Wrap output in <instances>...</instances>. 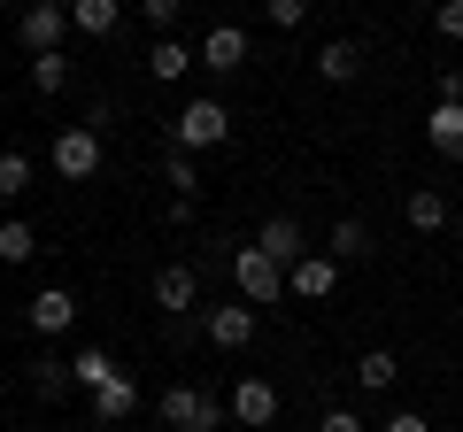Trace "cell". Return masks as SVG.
<instances>
[{
  "mask_svg": "<svg viewBox=\"0 0 463 432\" xmlns=\"http://www.w3.org/2000/svg\"><path fill=\"white\" fill-rule=\"evenodd\" d=\"M224 139H232V108L224 100H185L178 124H170V147L178 155H209V147H224Z\"/></svg>",
  "mask_w": 463,
  "mask_h": 432,
  "instance_id": "obj_1",
  "label": "cell"
},
{
  "mask_svg": "<svg viewBox=\"0 0 463 432\" xmlns=\"http://www.w3.org/2000/svg\"><path fill=\"white\" fill-rule=\"evenodd\" d=\"M232 286H240V301H255V309H279V301H286V270L270 263L255 239H248V248H232Z\"/></svg>",
  "mask_w": 463,
  "mask_h": 432,
  "instance_id": "obj_2",
  "label": "cell"
},
{
  "mask_svg": "<svg viewBox=\"0 0 463 432\" xmlns=\"http://www.w3.org/2000/svg\"><path fill=\"white\" fill-rule=\"evenodd\" d=\"M255 324H263V309H255V301H201V340H209V348H224V355L248 348Z\"/></svg>",
  "mask_w": 463,
  "mask_h": 432,
  "instance_id": "obj_3",
  "label": "cell"
},
{
  "mask_svg": "<svg viewBox=\"0 0 463 432\" xmlns=\"http://www.w3.org/2000/svg\"><path fill=\"white\" fill-rule=\"evenodd\" d=\"M155 409H163V425L170 432H216V425H224V401H216V394H201V386H163V401H155Z\"/></svg>",
  "mask_w": 463,
  "mask_h": 432,
  "instance_id": "obj_4",
  "label": "cell"
},
{
  "mask_svg": "<svg viewBox=\"0 0 463 432\" xmlns=\"http://www.w3.org/2000/svg\"><path fill=\"white\" fill-rule=\"evenodd\" d=\"M100 124H70V132H54V178H70V185H85V178H100Z\"/></svg>",
  "mask_w": 463,
  "mask_h": 432,
  "instance_id": "obj_5",
  "label": "cell"
},
{
  "mask_svg": "<svg viewBox=\"0 0 463 432\" xmlns=\"http://www.w3.org/2000/svg\"><path fill=\"white\" fill-rule=\"evenodd\" d=\"M62 39H70V0H32L16 16V47L24 54H54Z\"/></svg>",
  "mask_w": 463,
  "mask_h": 432,
  "instance_id": "obj_6",
  "label": "cell"
},
{
  "mask_svg": "<svg viewBox=\"0 0 463 432\" xmlns=\"http://www.w3.org/2000/svg\"><path fill=\"white\" fill-rule=\"evenodd\" d=\"M224 409H232V425H240V432H270L286 401H279V386H270V379H255V371H248V379L232 386V401H224Z\"/></svg>",
  "mask_w": 463,
  "mask_h": 432,
  "instance_id": "obj_7",
  "label": "cell"
},
{
  "mask_svg": "<svg viewBox=\"0 0 463 432\" xmlns=\"http://www.w3.org/2000/svg\"><path fill=\"white\" fill-rule=\"evenodd\" d=\"M340 270L347 263H332L325 248H309L294 270H286V301H332V294H340Z\"/></svg>",
  "mask_w": 463,
  "mask_h": 432,
  "instance_id": "obj_8",
  "label": "cell"
},
{
  "mask_svg": "<svg viewBox=\"0 0 463 432\" xmlns=\"http://www.w3.org/2000/svg\"><path fill=\"white\" fill-rule=\"evenodd\" d=\"M255 248H263V255H270L279 270H294L301 255H309V232H301L294 216H263V232H255Z\"/></svg>",
  "mask_w": 463,
  "mask_h": 432,
  "instance_id": "obj_9",
  "label": "cell"
},
{
  "mask_svg": "<svg viewBox=\"0 0 463 432\" xmlns=\"http://www.w3.org/2000/svg\"><path fill=\"white\" fill-rule=\"evenodd\" d=\"M201 70H216V78L248 70V32H240V23H216V32L201 39Z\"/></svg>",
  "mask_w": 463,
  "mask_h": 432,
  "instance_id": "obj_10",
  "label": "cell"
},
{
  "mask_svg": "<svg viewBox=\"0 0 463 432\" xmlns=\"http://www.w3.org/2000/svg\"><path fill=\"white\" fill-rule=\"evenodd\" d=\"M70 324H78V294H70V286H47V294H32V333L62 340Z\"/></svg>",
  "mask_w": 463,
  "mask_h": 432,
  "instance_id": "obj_11",
  "label": "cell"
},
{
  "mask_svg": "<svg viewBox=\"0 0 463 432\" xmlns=\"http://www.w3.org/2000/svg\"><path fill=\"white\" fill-rule=\"evenodd\" d=\"M155 309H201V270L194 263H163L155 270Z\"/></svg>",
  "mask_w": 463,
  "mask_h": 432,
  "instance_id": "obj_12",
  "label": "cell"
},
{
  "mask_svg": "<svg viewBox=\"0 0 463 432\" xmlns=\"http://www.w3.org/2000/svg\"><path fill=\"white\" fill-rule=\"evenodd\" d=\"M425 147L448 155V163H463V100H432L425 117Z\"/></svg>",
  "mask_w": 463,
  "mask_h": 432,
  "instance_id": "obj_13",
  "label": "cell"
},
{
  "mask_svg": "<svg viewBox=\"0 0 463 432\" xmlns=\"http://www.w3.org/2000/svg\"><path fill=\"white\" fill-rule=\"evenodd\" d=\"M317 78L325 85H355L364 78V47H355V39H325V47H317Z\"/></svg>",
  "mask_w": 463,
  "mask_h": 432,
  "instance_id": "obj_14",
  "label": "cell"
},
{
  "mask_svg": "<svg viewBox=\"0 0 463 432\" xmlns=\"http://www.w3.org/2000/svg\"><path fill=\"white\" fill-rule=\"evenodd\" d=\"M85 401H93V417H100V425H124V417L139 409V379H132V371H116V379L100 386V394H85Z\"/></svg>",
  "mask_w": 463,
  "mask_h": 432,
  "instance_id": "obj_15",
  "label": "cell"
},
{
  "mask_svg": "<svg viewBox=\"0 0 463 432\" xmlns=\"http://www.w3.org/2000/svg\"><path fill=\"white\" fill-rule=\"evenodd\" d=\"M194 62H201V54L185 47V39H155V47H147V78H155V85H178Z\"/></svg>",
  "mask_w": 463,
  "mask_h": 432,
  "instance_id": "obj_16",
  "label": "cell"
},
{
  "mask_svg": "<svg viewBox=\"0 0 463 432\" xmlns=\"http://www.w3.org/2000/svg\"><path fill=\"white\" fill-rule=\"evenodd\" d=\"M116 23H124V0H70V32H85V39H109Z\"/></svg>",
  "mask_w": 463,
  "mask_h": 432,
  "instance_id": "obj_17",
  "label": "cell"
},
{
  "mask_svg": "<svg viewBox=\"0 0 463 432\" xmlns=\"http://www.w3.org/2000/svg\"><path fill=\"white\" fill-rule=\"evenodd\" d=\"M325 255H332V263H364V255H371V224H364V216H340V224L325 232Z\"/></svg>",
  "mask_w": 463,
  "mask_h": 432,
  "instance_id": "obj_18",
  "label": "cell"
},
{
  "mask_svg": "<svg viewBox=\"0 0 463 432\" xmlns=\"http://www.w3.org/2000/svg\"><path fill=\"white\" fill-rule=\"evenodd\" d=\"M402 216H410V232H448V193L440 185H417V193L402 201Z\"/></svg>",
  "mask_w": 463,
  "mask_h": 432,
  "instance_id": "obj_19",
  "label": "cell"
},
{
  "mask_svg": "<svg viewBox=\"0 0 463 432\" xmlns=\"http://www.w3.org/2000/svg\"><path fill=\"white\" fill-rule=\"evenodd\" d=\"M32 394L39 401H70V394H78V371L54 363V355H39V363H32Z\"/></svg>",
  "mask_w": 463,
  "mask_h": 432,
  "instance_id": "obj_20",
  "label": "cell"
},
{
  "mask_svg": "<svg viewBox=\"0 0 463 432\" xmlns=\"http://www.w3.org/2000/svg\"><path fill=\"white\" fill-rule=\"evenodd\" d=\"M394 379H402L394 348H371V355H355V386H364V394H386Z\"/></svg>",
  "mask_w": 463,
  "mask_h": 432,
  "instance_id": "obj_21",
  "label": "cell"
},
{
  "mask_svg": "<svg viewBox=\"0 0 463 432\" xmlns=\"http://www.w3.org/2000/svg\"><path fill=\"white\" fill-rule=\"evenodd\" d=\"M163 185H170V201H201V163L170 147V155H163Z\"/></svg>",
  "mask_w": 463,
  "mask_h": 432,
  "instance_id": "obj_22",
  "label": "cell"
},
{
  "mask_svg": "<svg viewBox=\"0 0 463 432\" xmlns=\"http://www.w3.org/2000/svg\"><path fill=\"white\" fill-rule=\"evenodd\" d=\"M70 371H78V394H100V386H109L124 363H116L109 348H78V363H70Z\"/></svg>",
  "mask_w": 463,
  "mask_h": 432,
  "instance_id": "obj_23",
  "label": "cell"
},
{
  "mask_svg": "<svg viewBox=\"0 0 463 432\" xmlns=\"http://www.w3.org/2000/svg\"><path fill=\"white\" fill-rule=\"evenodd\" d=\"M32 255H39V232L24 224V216H8V224H0V263H8V270H24Z\"/></svg>",
  "mask_w": 463,
  "mask_h": 432,
  "instance_id": "obj_24",
  "label": "cell"
},
{
  "mask_svg": "<svg viewBox=\"0 0 463 432\" xmlns=\"http://www.w3.org/2000/svg\"><path fill=\"white\" fill-rule=\"evenodd\" d=\"M32 85H39V93H62V85H70V54H62V47H54V54H32Z\"/></svg>",
  "mask_w": 463,
  "mask_h": 432,
  "instance_id": "obj_25",
  "label": "cell"
},
{
  "mask_svg": "<svg viewBox=\"0 0 463 432\" xmlns=\"http://www.w3.org/2000/svg\"><path fill=\"white\" fill-rule=\"evenodd\" d=\"M263 16H270V32H301L309 23V0H263Z\"/></svg>",
  "mask_w": 463,
  "mask_h": 432,
  "instance_id": "obj_26",
  "label": "cell"
},
{
  "mask_svg": "<svg viewBox=\"0 0 463 432\" xmlns=\"http://www.w3.org/2000/svg\"><path fill=\"white\" fill-rule=\"evenodd\" d=\"M32 185V155H0V201H16Z\"/></svg>",
  "mask_w": 463,
  "mask_h": 432,
  "instance_id": "obj_27",
  "label": "cell"
},
{
  "mask_svg": "<svg viewBox=\"0 0 463 432\" xmlns=\"http://www.w3.org/2000/svg\"><path fill=\"white\" fill-rule=\"evenodd\" d=\"M432 32H440L448 47H463V0H440V8H432Z\"/></svg>",
  "mask_w": 463,
  "mask_h": 432,
  "instance_id": "obj_28",
  "label": "cell"
},
{
  "mask_svg": "<svg viewBox=\"0 0 463 432\" xmlns=\"http://www.w3.org/2000/svg\"><path fill=\"white\" fill-rule=\"evenodd\" d=\"M139 16H147V23H155V32H163V39H170V23H178V16H185V0H139Z\"/></svg>",
  "mask_w": 463,
  "mask_h": 432,
  "instance_id": "obj_29",
  "label": "cell"
},
{
  "mask_svg": "<svg viewBox=\"0 0 463 432\" xmlns=\"http://www.w3.org/2000/svg\"><path fill=\"white\" fill-rule=\"evenodd\" d=\"M432 93H440V100H463V70L440 62V70H432Z\"/></svg>",
  "mask_w": 463,
  "mask_h": 432,
  "instance_id": "obj_30",
  "label": "cell"
},
{
  "mask_svg": "<svg viewBox=\"0 0 463 432\" xmlns=\"http://www.w3.org/2000/svg\"><path fill=\"white\" fill-rule=\"evenodd\" d=\"M317 432H371V425L355 409H325V417H317Z\"/></svg>",
  "mask_w": 463,
  "mask_h": 432,
  "instance_id": "obj_31",
  "label": "cell"
},
{
  "mask_svg": "<svg viewBox=\"0 0 463 432\" xmlns=\"http://www.w3.org/2000/svg\"><path fill=\"white\" fill-rule=\"evenodd\" d=\"M379 432H432V425H425V417H417V409H394V417H386Z\"/></svg>",
  "mask_w": 463,
  "mask_h": 432,
  "instance_id": "obj_32",
  "label": "cell"
},
{
  "mask_svg": "<svg viewBox=\"0 0 463 432\" xmlns=\"http://www.w3.org/2000/svg\"><path fill=\"white\" fill-rule=\"evenodd\" d=\"M0 309H8V301H0Z\"/></svg>",
  "mask_w": 463,
  "mask_h": 432,
  "instance_id": "obj_33",
  "label": "cell"
}]
</instances>
